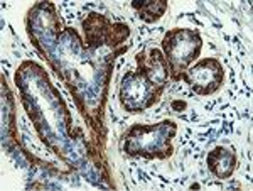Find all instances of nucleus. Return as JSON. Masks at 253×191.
<instances>
[{"mask_svg": "<svg viewBox=\"0 0 253 191\" xmlns=\"http://www.w3.org/2000/svg\"><path fill=\"white\" fill-rule=\"evenodd\" d=\"M179 80H182L184 83L189 85V88L196 95L210 96L223 87V81H224L223 64L221 61L216 58L199 59L196 64L187 68Z\"/></svg>", "mask_w": 253, "mask_h": 191, "instance_id": "39448f33", "label": "nucleus"}, {"mask_svg": "<svg viewBox=\"0 0 253 191\" xmlns=\"http://www.w3.org/2000/svg\"><path fill=\"white\" fill-rule=\"evenodd\" d=\"M177 134V125L172 120L159 124H135L124 136V152L130 157L144 159H167L172 156V139Z\"/></svg>", "mask_w": 253, "mask_h": 191, "instance_id": "f03ea898", "label": "nucleus"}, {"mask_svg": "<svg viewBox=\"0 0 253 191\" xmlns=\"http://www.w3.org/2000/svg\"><path fill=\"white\" fill-rule=\"evenodd\" d=\"M133 10L144 22H157L167 10V0H132Z\"/></svg>", "mask_w": 253, "mask_h": 191, "instance_id": "0eeeda50", "label": "nucleus"}, {"mask_svg": "<svg viewBox=\"0 0 253 191\" xmlns=\"http://www.w3.org/2000/svg\"><path fill=\"white\" fill-rule=\"evenodd\" d=\"M201 188V186L198 185V183H194V185H191V190H199Z\"/></svg>", "mask_w": 253, "mask_h": 191, "instance_id": "1a4fd4ad", "label": "nucleus"}, {"mask_svg": "<svg viewBox=\"0 0 253 191\" xmlns=\"http://www.w3.org/2000/svg\"><path fill=\"white\" fill-rule=\"evenodd\" d=\"M206 164L208 169L214 174L219 180H228V178L233 176L238 161H236V154L235 151L223 145H216L213 151H210L206 157Z\"/></svg>", "mask_w": 253, "mask_h": 191, "instance_id": "423d86ee", "label": "nucleus"}, {"mask_svg": "<svg viewBox=\"0 0 253 191\" xmlns=\"http://www.w3.org/2000/svg\"><path fill=\"white\" fill-rule=\"evenodd\" d=\"M61 22L56 15V7L51 2H39L29 10L27 34L42 58L51 63L54 48L61 34Z\"/></svg>", "mask_w": 253, "mask_h": 191, "instance_id": "20e7f679", "label": "nucleus"}, {"mask_svg": "<svg viewBox=\"0 0 253 191\" xmlns=\"http://www.w3.org/2000/svg\"><path fill=\"white\" fill-rule=\"evenodd\" d=\"M201 49L203 39L198 29L175 27L167 31L162 38V51L169 64V78L179 81L182 73L199 58Z\"/></svg>", "mask_w": 253, "mask_h": 191, "instance_id": "7ed1b4c3", "label": "nucleus"}, {"mask_svg": "<svg viewBox=\"0 0 253 191\" xmlns=\"http://www.w3.org/2000/svg\"><path fill=\"white\" fill-rule=\"evenodd\" d=\"M170 108H172L174 112H184L187 108V101L186 100H174L172 103H170Z\"/></svg>", "mask_w": 253, "mask_h": 191, "instance_id": "6e6552de", "label": "nucleus"}, {"mask_svg": "<svg viewBox=\"0 0 253 191\" xmlns=\"http://www.w3.org/2000/svg\"><path fill=\"white\" fill-rule=\"evenodd\" d=\"M137 71H126L120 83V103L126 112H144L161 100L169 80V64L161 49L135 56Z\"/></svg>", "mask_w": 253, "mask_h": 191, "instance_id": "f257e3e1", "label": "nucleus"}]
</instances>
